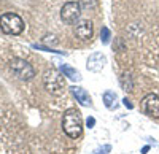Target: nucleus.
Listing matches in <instances>:
<instances>
[{"instance_id":"obj_1","label":"nucleus","mask_w":159,"mask_h":154,"mask_svg":"<svg viewBox=\"0 0 159 154\" xmlns=\"http://www.w3.org/2000/svg\"><path fill=\"white\" fill-rule=\"evenodd\" d=\"M62 129L70 138H78L83 134V119L81 113L76 108H69L64 111L62 118Z\"/></svg>"},{"instance_id":"obj_2","label":"nucleus","mask_w":159,"mask_h":154,"mask_svg":"<svg viewBox=\"0 0 159 154\" xmlns=\"http://www.w3.org/2000/svg\"><path fill=\"white\" fill-rule=\"evenodd\" d=\"M0 30L7 35H19L24 30V21L16 13H5L0 16Z\"/></svg>"},{"instance_id":"obj_3","label":"nucleus","mask_w":159,"mask_h":154,"mask_svg":"<svg viewBox=\"0 0 159 154\" xmlns=\"http://www.w3.org/2000/svg\"><path fill=\"white\" fill-rule=\"evenodd\" d=\"M43 83H45L46 91L51 92L52 95H59V94H62V89H64V86H65L64 76H61V73H59L57 70H52V68L45 72Z\"/></svg>"},{"instance_id":"obj_4","label":"nucleus","mask_w":159,"mask_h":154,"mask_svg":"<svg viewBox=\"0 0 159 154\" xmlns=\"http://www.w3.org/2000/svg\"><path fill=\"white\" fill-rule=\"evenodd\" d=\"M10 67H11L13 73H15L18 78L22 80V81H30L34 76H35V70H34V67L30 65L27 60H24V59H19V57L11 59Z\"/></svg>"},{"instance_id":"obj_5","label":"nucleus","mask_w":159,"mask_h":154,"mask_svg":"<svg viewBox=\"0 0 159 154\" xmlns=\"http://www.w3.org/2000/svg\"><path fill=\"white\" fill-rule=\"evenodd\" d=\"M80 15H81V7L78 2H67L61 10V19L65 24H75L80 19Z\"/></svg>"},{"instance_id":"obj_6","label":"nucleus","mask_w":159,"mask_h":154,"mask_svg":"<svg viewBox=\"0 0 159 154\" xmlns=\"http://www.w3.org/2000/svg\"><path fill=\"white\" fill-rule=\"evenodd\" d=\"M142 111L148 114L150 118H159V95L156 94H148L142 99Z\"/></svg>"},{"instance_id":"obj_7","label":"nucleus","mask_w":159,"mask_h":154,"mask_svg":"<svg viewBox=\"0 0 159 154\" xmlns=\"http://www.w3.org/2000/svg\"><path fill=\"white\" fill-rule=\"evenodd\" d=\"M107 64V57H105L102 53H94L88 57V62H86V68L89 72H94V73H99L102 72V68L105 67Z\"/></svg>"},{"instance_id":"obj_8","label":"nucleus","mask_w":159,"mask_h":154,"mask_svg":"<svg viewBox=\"0 0 159 154\" xmlns=\"http://www.w3.org/2000/svg\"><path fill=\"white\" fill-rule=\"evenodd\" d=\"M92 33H94V27H92V22L88 21V19L80 21L75 25V35L80 40H91Z\"/></svg>"},{"instance_id":"obj_9","label":"nucleus","mask_w":159,"mask_h":154,"mask_svg":"<svg viewBox=\"0 0 159 154\" xmlns=\"http://www.w3.org/2000/svg\"><path fill=\"white\" fill-rule=\"evenodd\" d=\"M70 92H72V95L76 99V102H78L80 105H83V107H91V105H92L91 95L88 94L86 89H83L81 86H72V87H70Z\"/></svg>"},{"instance_id":"obj_10","label":"nucleus","mask_w":159,"mask_h":154,"mask_svg":"<svg viewBox=\"0 0 159 154\" xmlns=\"http://www.w3.org/2000/svg\"><path fill=\"white\" fill-rule=\"evenodd\" d=\"M59 70L64 73V76H67L70 81H76V83H78V81H81V80H83V76L80 75V72L75 70L73 67L67 65V64H62V65H59Z\"/></svg>"},{"instance_id":"obj_11","label":"nucleus","mask_w":159,"mask_h":154,"mask_svg":"<svg viewBox=\"0 0 159 154\" xmlns=\"http://www.w3.org/2000/svg\"><path fill=\"white\" fill-rule=\"evenodd\" d=\"M116 99H118V97H116V94H115L113 91H107V92H103V97H102L105 107H107L108 110L116 108Z\"/></svg>"},{"instance_id":"obj_12","label":"nucleus","mask_w":159,"mask_h":154,"mask_svg":"<svg viewBox=\"0 0 159 154\" xmlns=\"http://www.w3.org/2000/svg\"><path fill=\"white\" fill-rule=\"evenodd\" d=\"M110 38H111L110 29H108V27H102V30H100V42H102L103 45H108V43H110Z\"/></svg>"},{"instance_id":"obj_13","label":"nucleus","mask_w":159,"mask_h":154,"mask_svg":"<svg viewBox=\"0 0 159 154\" xmlns=\"http://www.w3.org/2000/svg\"><path fill=\"white\" fill-rule=\"evenodd\" d=\"M80 7L81 8H86V10H91V8H94L97 3H99V0H80Z\"/></svg>"},{"instance_id":"obj_14","label":"nucleus","mask_w":159,"mask_h":154,"mask_svg":"<svg viewBox=\"0 0 159 154\" xmlns=\"http://www.w3.org/2000/svg\"><path fill=\"white\" fill-rule=\"evenodd\" d=\"M32 48H34V49H42V51H46V53H59V54H64V56H65L64 51H54V49H51V48H48V46H43V45H38V43H34V45H32Z\"/></svg>"},{"instance_id":"obj_15","label":"nucleus","mask_w":159,"mask_h":154,"mask_svg":"<svg viewBox=\"0 0 159 154\" xmlns=\"http://www.w3.org/2000/svg\"><path fill=\"white\" fill-rule=\"evenodd\" d=\"M110 151H111V146L110 145H103V146H99L92 154H108Z\"/></svg>"},{"instance_id":"obj_16","label":"nucleus","mask_w":159,"mask_h":154,"mask_svg":"<svg viewBox=\"0 0 159 154\" xmlns=\"http://www.w3.org/2000/svg\"><path fill=\"white\" fill-rule=\"evenodd\" d=\"M123 103H124V107H126V108H129V110H132V108H134V105L130 103V100H129L127 97H126V99L123 100Z\"/></svg>"},{"instance_id":"obj_17","label":"nucleus","mask_w":159,"mask_h":154,"mask_svg":"<svg viewBox=\"0 0 159 154\" xmlns=\"http://www.w3.org/2000/svg\"><path fill=\"white\" fill-rule=\"evenodd\" d=\"M86 124H88V127H89V129H92V127H94V124H96V119H94V118H88Z\"/></svg>"},{"instance_id":"obj_18","label":"nucleus","mask_w":159,"mask_h":154,"mask_svg":"<svg viewBox=\"0 0 159 154\" xmlns=\"http://www.w3.org/2000/svg\"><path fill=\"white\" fill-rule=\"evenodd\" d=\"M148 149H150V148H148V146H145V148H143V149H142V154H147V151H148Z\"/></svg>"}]
</instances>
